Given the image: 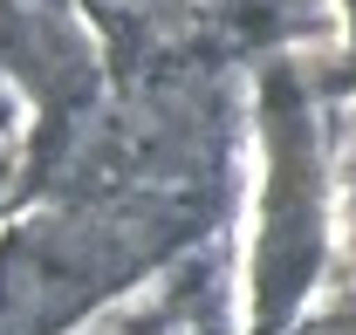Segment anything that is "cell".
Listing matches in <instances>:
<instances>
[{
	"label": "cell",
	"instance_id": "cell-1",
	"mask_svg": "<svg viewBox=\"0 0 356 335\" xmlns=\"http://www.w3.org/2000/svg\"><path fill=\"white\" fill-rule=\"evenodd\" d=\"M185 233L165 199H89L0 240V335H62Z\"/></svg>",
	"mask_w": 356,
	"mask_h": 335
}]
</instances>
